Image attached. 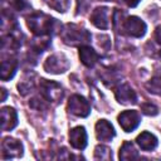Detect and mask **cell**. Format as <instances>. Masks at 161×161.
Listing matches in <instances>:
<instances>
[{
	"instance_id": "6da1fadb",
	"label": "cell",
	"mask_w": 161,
	"mask_h": 161,
	"mask_svg": "<svg viewBox=\"0 0 161 161\" xmlns=\"http://www.w3.org/2000/svg\"><path fill=\"white\" fill-rule=\"evenodd\" d=\"M26 24L34 35L44 36L53 33L57 20L44 13H33L30 16H28Z\"/></svg>"
},
{
	"instance_id": "7a4b0ae2",
	"label": "cell",
	"mask_w": 161,
	"mask_h": 161,
	"mask_svg": "<svg viewBox=\"0 0 161 161\" xmlns=\"http://www.w3.org/2000/svg\"><path fill=\"white\" fill-rule=\"evenodd\" d=\"M60 36L68 45H79L91 40V34L75 24H67L60 31Z\"/></svg>"
},
{
	"instance_id": "3957f363",
	"label": "cell",
	"mask_w": 161,
	"mask_h": 161,
	"mask_svg": "<svg viewBox=\"0 0 161 161\" xmlns=\"http://www.w3.org/2000/svg\"><path fill=\"white\" fill-rule=\"evenodd\" d=\"M40 93L48 102H59L63 98V88L59 83L42 79L40 80Z\"/></svg>"
},
{
	"instance_id": "277c9868",
	"label": "cell",
	"mask_w": 161,
	"mask_h": 161,
	"mask_svg": "<svg viewBox=\"0 0 161 161\" xmlns=\"http://www.w3.org/2000/svg\"><path fill=\"white\" fill-rule=\"evenodd\" d=\"M69 68V60L63 54H53L47 58L44 62V69L48 73L52 74H60L68 70Z\"/></svg>"
},
{
	"instance_id": "5b68a950",
	"label": "cell",
	"mask_w": 161,
	"mask_h": 161,
	"mask_svg": "<svg viewBox=\"0 0 161 161\" xmlns=\"http://www.w3.org/2000/svg\"><path fill=\"white\" fill-rule=\"evenodd\" d=\"M68 111L77 117H87L91 113V106L88 101L79 94H73L67 104Z\"/></svg>"
},
{
	"instance_id": "8992f818",
	"label": "cell",
	"mask_w": 161,
	"mask_h": 161,
	"mask_svg": "<svg viewBox=\"0 0 161 161\" xmlns=\"http://www.w3.org/2000/svg\"><path fill=\"white\" fill-rule=\"evenodd\" d=\"M23 156V145L20 141L11 138V137H5L1 142V157L3 160H9V158H19Z\"/></svg>"
},
{
	"instance_id": "52a82bcc",
	"label": "cell",
	"mask_w": 161,
	"mask_h": 161,
	"mask_svg": "<svg viewBox=\"0 0 161 161\" xmlns=\"http://www.w3.org/2000/svg\"><path fill=\"white\" fill-rule=\"evenodd\" d=\"M118 123L122 127L125 132H132L133 130L137 128V126L141 122L140 113L137 111L130 109V111H123L118 114Z\"/></svg>"
},
{
	"instance_id": "ba28073f",
	"label": "cell",
	"mask_w": 161,
	"mask_h": 161,
	"mask_svg": "<svg viewBox=\"0 0 161 161\" xmlns=\"http://www.w3.org/2000/svg\"><path fill=\"white\" fill-rule=\"evenodd\" d=\"M123 30L127 35L133 36V38H141L145 35L147 26L143 20H141L137 16H130L125 20L123 24Z\"/></svg>"
},
{
	"instance_id": "9c48e42d",
	"label": "cell",
	"mask_w": 161,
	"mask_h": 161,
	"mask_svg": "<svg viewBox=\"0 0 161 161\" xmlns=\"http://www.w3.org/2000/svg\"><path fill=\"white\" fill-rule=\"evenodd\" d=\"M114 96H116L117 102L121 103V104H125V106H127V104H135L137 102L136 92L127 83L118 86L116 88V91H114Z\"/></svg>"
},
{
	"instance_id": "30bf717a",
	"label": "cell",
	"mask_w": 161,
	"mask_h": 161,
	"mask_svg": "<svg viewBox=\"0 0 161 161\" xmlns=\"http://www.w3.org/2000/svg\"><path fill=\"white\" fill-rule=\"evenodd\" d=\"M70 146L77 150H83L87 146V132L83 126H77L69 131Z\"/></svg>"
},
{
	"instance_id": "8fae6325",
	"label": "cell",
	"mask_w": 161,
	"mask_h": 161,
	"mask_svg": "<svg viewBox=\"0 0 161 161\" xmlns=\"http://www.w3.org/2000/svg\"><path fill=\"white\" fill-rule=\"evenodd\" d=\"M91 21L94 26L98 29H107L109 26V20H108V8L101 6L96 8L92 14H91Z\"/></svg>"
},
{
	"instance_id": "7c38bea8",
	"label": "cell",
	"mask_w": 161,
	"mask_h": 161,
	"mask_svg": "<svg viewBox=\"0 0 161 161\" xmlns=\"http://www.w3.org/2000/svg\"><path fill=\"white\" fill-rule=\"evenodd\" d=\"M18 125V114L13 107L1 108V130L10 131Z\"/></svg>"
},
{
	"instance_id": "4fadbf2b",
	"label": "cell",
	"mask_w": 161,
	"mask_h": 161,
	"mask_svg": "<svg viewBox=\"0 0 161 161\" xmlns=\"http://www.w3.org/2000/svg\"><path fill=\"white\" fill-rule=\"evenodd\" d=\"M114 135V128L107 119H99L96 123V136L99 141H111Z\"/></svg>"
},
{
	"instance_id": "5bb4252c",
	"label": "cell",
	"mask_w": 161,
	"mask_h": 161,
	"mask_svg": "<svg viewBox=\"0 0 161 161\" xmlns=\"http://www.w3.org/2000/svg\"><path fill=\"white\" fill-rule=\"evenodd\" d=\"M79 59L86 67L91 68L97 63L98 54L93 48H91L88 45H82V47H79Z\"/></svg>"
},
{
	"instance_id": "9a60e30c",
	"label": "cell",
	"mask_w": 161,
	"mask_h": 161,
	"mask_svg": "<svg viewBox=\"0 0 161 161\" xmlns=\"http://www.w3.org/2000/svg\"><path fill=\"white\" fill-rule=\"evenodd\" d=\"M136 142H137V145H138L143 151H151V150H153V148L157 146V142H158V141H157V138H156L155 135H152L151 132L145 131V132H141V133L137 136Z\"/></svg>"
},
{
	"instance_id": "2e32d148",
	"label": "cell",
	"mask_w": 161,
	"mask_h": 161,
	"mask_svg": "<svg viewBox=\"0 0 161 161\" xmlns=\"http://www.w3.org/2000/svg\"><path fill=\"white\" fill-rule=\"evenodd\" d=\"M18 68V62L15 59H6L1 62V69H0V77L1 80H9L14 77Z\"/></svg>"
},
{
	"instance_id": "e0dca14e",
	"label": "cell",
	"mask_w": 161,
	"mask_h": 161,
	"mask_svg": "<svg viewBox=\"0 0 161 161\" xmlns=\"http://www.w3.org/2000/svg\"><path fill=\"white\" fill-rule=\"evenodd\" d=\"M118 157L122 161H132V160L138 158V151L135 148L132 142L126 141V142H123L122 147L119 148Z\"/></svg>"
},
{
	"instance_id": "ac0fdd59",
	"label": "cell",
	"mask_w": 161,
	"mask_h": 161,
	"mask_svg": "<svg viewBox=\"0 0 161 161\" xmlns=\"http://www.w3.org/2000/svg\"><path fill=\"white\" fill-rule=\"evenodd\" d=\"M94 158L96 160H104V161H109L112 160V150L107 146H102L98 145L94 148Z\"/></svg>"
},
{
	"instance_id": "d6986e66",
	"label": "cell",
	"mask_w": 161,
	"mask_h": 161,
	"mask_svg": "<svg viewBox=\"0 0 161 161\" xmlns=\"http://www.w3.org/2000/svg\"><path fill=\"white\" fill-rule=\"evenodd\" d=\"M45 1L52 9L57 10L59 13H65L69 9V5H70L69 0H45Z\"/></svg>"
},
{
	"instance_id": "ffe728a7",
	"label": "cell",
	"mask_w": 161,
	"mask_h": 161,
	"mask_svg": "<svg viewBox=\"0 0 161 161\" xmlns=\"http://www.w3.org/2000/svg\"><path fill=\"white\" fill-rule=\"evenodd\" d=\"M146 88H147V91L150 93L161 96V75L153 77L151 80H148L146 83Z\"/></svg>"
},
{
	"instance_id": "44dd1931",
	"label": "cell",
	"mask_w": 161,
	"mask_h": 161,
	"mask_svg": "<svg viewBox=\"0 0 161 161\" xmlns=\"http://www.w3.org/2000/svg\"><path fill=\"white\" fill-rule=\"evenodd\" d=\"M141 111L146 116H156L158 113V108L152 103H142L141 104Z\"/></svg>"
},
{
	"instance_id": "7402d4cb",
	"label": "cell",
	"mask_w": 161,
	"mask_h": 161,
	"mask_svg": "<svg viewBox=\"0 0 161 161\" xmlns=\"http://www.w3.org/2000/svg\"><path fill=\"white\" fill-rule=\"evenodd\" d=\"M155 39L158 44H161V26H157L155 30Z\"/></svg>"
},
{
	"instance_id": "603a6c76",
	"label": "cell",
	"mask_w": 161,
	"mask_h": 161,
	"mask_svg": "<svg viewBox=\"0 0 161 161\" xmlns=\"http://www.w3.org/2000/svg\"><path fill=\"white\" fill-rule=\"evenodd\" d=\"M128 6H131V8H133V6H136L141 0H123Z\"/></svg>"
},
{
	"instance_id": "cb8c5ba5",
	"label": "cell",
	"mask_w": 161,
	"mask_h": 161,
	"mask_svg": "<svg viewBox=\"0 0 161 161\" xmlns=\"http://www.w3.org/2000/svg\"><path fill=\"white\" fill-rule=\"evenodd\" d=\"M5 98H6V89L1 88V102L5 101Z\"/></svg>"
},
{
	"instance_id": "d4e9b609",
	"label": "cell",
	"mask_w": 161,
	"mask_h": 161,
	"mask_svg": "<svg viewBox=\"0 0 161 161\" xmlns=\"http://www.w3.org/2000/svg\"><path fill=\"white\" fill-rule=\"evenodd\" d=\"M102 1H111V0H102Z\"/></svg>"
},
{
	"instance_id": "484cf974",
	"label": "cell",
	"mask_w": 161,
	"mask_h": 161,
	"mask_svg": "<svg viewBox=\"0 0 161 161\" xmlns=\"http://www.w3.org/2000/svg\"><path fill=\"white\" fill-rule=\"evenodd\" d=\"M160 57H161V52H160Z\"/></svg>"
}]
</instances>
